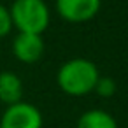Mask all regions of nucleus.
I'll use <instances>...</instances> for the list:
<instances>
[{
  "label": "nucleus",
  "instance_id": "obj_4",
  "mask_svg": "<svg viewBox=\"0 0 128 128\" xmlns=\"http://www.w3.org/2000/svg\"><path fill=\"white\" fill-rule=\"evenodd\" d=\"M102 7V0H54L56 14L68 23H86Z\"/></svg>",
  "mask_w": 128,
  "mask_h": 128
},
{
  "label": "nucleus",
  "instance_id": "obj_7",
  "mask_svg": "<svg viewBox=\"0 0 128 128\" xmlns=\"http://www.w3.org/2000/svg\"><path fill=\"white\" fill-rule=\"evenodd\" d=\"M77 128H118V123L109 112L102 109H91L81 114L77 119Z\"/></svg>",
  "mask_w": 128,
  "mask_h": 128
},
{
  "label": "nucleus",
  "instance_id": "obj_1",
  "mask_svg": "<svg viewBox=\"0 0 128 128\" xmlns=\"http://www.w3.org/2000/svg\"><path fill=\"white\" fill-rule=\"evenodd\" d=\"M98 77L100 72L93 62L86 58H72L60 67L56 82L63 93L70 96H84L95 90Z\"/></svg>",
  "mask_w": 128,
  "mask_h": 128
},
{
  "label": "nucleus",
  "instance_id": "obj_6",
  "mask_svg": "<svg viewBox=\"0 0 128 128\" xmlns=\"http://www.w3.org/2000/svg\"><path fill=\"white\" fill-rule=\"evenodd\" d=\"M23 96V82L20 76L14 72H0V102L6 105H12L16 102H21Z\"/></svg>",
  "mask_w": 128,
  "mask_h": 128
},
{
  "label": "nucleus",
  "instance_id": "obj_8",
  "mask_svg": "<svg viewBox=\"0 0 128 128\" xmlns=\"http://www.w3.org/2000/svg\"><path fill=\"white\" fill-rule=\"evenodd\" d=\"M93 91H96L100 96H104V98H109V96H112L114 93H116V82L110 79V77H98V81H96V84H95V90Z\"/></svg>",
  "mask_w": 128,
  "mask_h": 128
},
{
  "label": "nucleus",
  "instance_id": "obj_3",
  "mask_svg": "<svg viewBox=\"0 0 128 128\" xmlns=\"http://www.w3.org/2000/svg\"><path fill=\"white\" fill-rule=\"evenodd\" d=\"M0 128H42V114L35 105L21 100L7 105L0 118Z\"/></svg>",
  "mask_w": 128,
  "mask_h": 128
},
{
  "label": "nucleus",
  "instance_id": "obj_5",
  "mask_svg": "<svg viewBox=\"0 0 128 128\" xmlns=\"http://www.w3.org/2000/svg\"><path fill=\"white\" fill-rule=\"evenodd\" d=\"M46 49L44 39L39 34H25L18 32V35L12 40V54L16 60L23 63H35L42 58Z\"/></svg>",
  "mask_w": 128,
  "mask_h": 128
},
{
  "label": "nucleus",
  "instance_id": "obj_9",
  "mask_svg": "<svg viewBox=\"0 0 128 128\" xmlns=\"http://www.w3.org/2000/svg\"><path fill=\"white\" fill-rule=\"evenodd\" d=\"M11 30H12V20H11L9 7L0 4V39L7 37L11 34Z\"/></svg>",
  "mask_w": 128,
  "mask_h": 128
},
{
  "label": "nucleus",
  "instance_id": "obj_2",
  "mask_svg": "<svg viewBox=\"0 0 128 128\" xmlns=\"http://www.w3.org/2000/svg\"><path fill=\"white\" fill-rule=\"evenodd\" d=\"M9 12L12 28L25 34L42 35L51 21V11L44 0H14Z\"/></svg>",
  "mask_w": 128,
  "mask_h": 128
}]
</instances>
